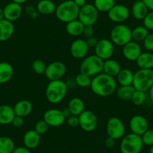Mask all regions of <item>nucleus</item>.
Masks as SVG:
<instances>
[{"mask_svg": "<svg viewBox=\"0 0 153 153\" xmlns=\"http://www.w3.org/2000/svg\"><path fill=\"white\" fill-rule=\"evenodd\" d=\"M90 88L95 95L100 97H108L117 91V82L113 76L101 73L92 79Z\"/></svg>", "mask_w": 153, "mask_h": 153, "instance_id": "obj_1", "label": "nucleus"}, {"mask_svg": "<svg viewBox=\"0 0 153 153\" xmlns=\"http://www.w3.org/2000/svg\"><path fill=\"white\" fill-rule=\"evenodd\" d=\"M67 90V85L62 80L50 81L45 91L47 100L51 104H59L65 98Z\"/></svg>", "mask_w": 153, "mask_h": 153, "instance_id": "obj_2", "label": "nucleus"}, {"mask_svg": "<svg viewBox=\"0 0 153 153\" xmlns=\"http://www.w3.org/2000/svg\"><path fill=\"white\" fill-rule=\"evenodd\" d=\"M79 10L80 8L74 1L65 0L56 6L55 14L59 21L68 23L78 18Z\"/></svg>", "mask_w": 153, "mask_h": 153, "instance_id": "obj_3", "label": "nucleus"}, {"mask_svg": "<svg viewBox=\"0 0 153 153\" xmlns=\"http://www.w3.org/2000/svg\"><path fill=\"white\" fill-rule=\"evenodd\" d=\"M104 60L96 55L86 56L80 65V72L89 76H95L103 71Z\"/></svg>", "mask_w": 153, "mask_h": 153, "instance_id": "obj_4", "label": "nucleus"}, {"mask_svg": "<svg viewBox=\"0 0 153 153\" xmlns=\"http://www.w3.org/2000/svg\"><path fill=\"white\" fill-rule=\"evenodd\" d=\"M153 85L152 69H139L134 74L132 86L136 90L147 92Z\"/></svg>", "mask_w": 153, "mask_h": 153, "instance_id": "obj_5", "label": "nucleus"}, {"mask_svg": "<svg viewBox=\"0 0 153 153\" xmlns=\"http://www.w3.org/2000/svg\"><path fill=\"white\" fill-rule=\"evenodd\" d=\"M110 41L113 45L123 47L132 41L131 29L127 25L120 23L117 24L110 32Z\"/></svg>", "mask_w": 153, "mask_h": 153, "instance_id": "obj_6", "label": "nucleus"}, {"mask_svg": "<svg viewBox=\"0 0 153 153\" xmlns=\"http://www.w3.org/2000/svg\"><path fill=\"white\" fill-rule=\"evenodd\" d=\"M143 147V143L141 136L134 133L125 135L120 143L121 153H140Z\"/></svg>", "mask_w": 153, "mask_h": 153, "instance_id": "obj_7", "label": "nucleus"}, {"mask_svg": "<svg viewBox=\"0 0 153 153\" xmlns=\"http://www.w3.org/2000/svg\"><path fill=\"white\" fill-rule=\"evenodd\" d=\"M107 136L114 140L122 139L125 136L126 127L121 119L113 117L108 120L106 126Z\"/></svg>", "mask_w": 153, "mask_h": 153, "instance_id": "obj_8", "label": "nucleus"}, {"mask_svg": "<svg viewBox=\"0 0 153 153\" xmlns=\"http://www.w3.org/2000/svg\"><path fill=\"white\" fill-rule=\"evenodd\" d=\"M98 11L93 4L86 3L84 6L80 8L78 20L84 26H93L98 20Z\"/></svg>", "mask_w": 153, "mask_h": 153, "instance_id": "obj_9", "label": "nucleus"}, {"mask_svg": "<svg viewBox=\"0 0 153 153\" xmlns=\"http://www.w3.org/2000/svg\"><path fill=\"white\" fill-rule=\"evenodd\" d=\"M65 73V65L62 62L54 61L47 65L45 75L50 81H53L62 80Z\"/></svg>", "mask_w": 153, "mask_h": 153, "instance_id": "obj_10", "label": "nucleus"}, {"mask_svg": "<svg viewBox=\"0 0 153 153\" xmlns=\"http://www.w3.org/2000/svg\"><path fill=\"white\" fill-rule=\"evenodd\" d=\"M79 126L86 132H92L98 126V119L96 115L91 110H85L78 116Z\"/></svg>", "mask_w": 153, "mask_h": 153, "instance_id": "obj_11", "label": "nucleus"}, {"mask_svg": "<svg viewBox=\"0 0 153 153\" xmlns=\"http://www.w3.org/2000/svg\"><path fill=\"white\" fill-rule=\"evenodd\" d=\"M107 15L112 22L120 24L123 23L128 19L130 16V10L125 5L117 4L107 12Z\"/></svg>", "mask_w": 153, "mask_h": 153, "instance_id": "obj_12", "label": "nucleus"}, {"mask_svg": "<svg viewBox=\"0 0 153 153\" xmlns=\"http://www.w3.org/2000/svg\"><path fill=\"white\" fill-rule=\"evenodd\" d=\"M43 120L46 122L49 127L57 128L64 124L66 118L61 110L52 108L45 112Z\"/></svg>", "mask_w": 153, "mask_h": 153, "instance_id": "obj_13", "label": "nucleus"}, {"mask_svg": "<svg viewBox=\"0 0 153 153\" xmlns=\"http://www.w3.org/2000/svg\"><path fill=\"white\" fill-rule=\"evenodd\" d=\"M95 55L105 60L111 59L114 53V45L113 42L107 38H102L98 40V44L95 48Z\"/></svg>", "mask_w": 153, "mask_h": 153, "instance_id": "obj_14", "label": "nucleus"}, {"mask_svg": "<svg viewBox=\"0 0 153 153\" xmlns=\"http://www.w3.org/2000/svg\"><path fill=\"white\" fill-rule=\"evenodd\" d=\"M129 128L131 133L142 136L149 129V123L143 116L135 115L129 122Z\"/></svg>", "mask_w": 153, "mask_h": 153, "instance_id": "obj_15", "label": "nucleus"}, {"mask_svg": "<svg viewBox=\"0 0 153 153\" xmlns=\"http://www.w3.org/2000/svg\"><path fill=\"white\" fill-rule=\"evenodd\" d=\"M89 48L86 44V40L78 38L74 41L70 47V52L74 59H84L89 52Z\"/></svg>", "mask_w": 153, "mask_h": 153, "instance_id": "obj_16", "label": "nucleus"}, {"mask_svg": "<svg viewBox=\"0 0 153 153\" xmlns=\"http://www.w3.org/2000/svg\"><path fill=\"white\" fill-rule=\"evenodd\" d=\"M142 53L139 44L134 41H131L123 47V54L125 58L131 62H136Z\"/></svg>", "mask_w": 153, "mask_h": 153, "instance_id": "obj_17", "label": "nucleus"}, {"mask_svg": "<svg viewBox=\"0 0 153 153\" xmlns=\"http://www.w3.org/2000/svg\"><path fill=\"white\" fill-rule=\"evenodd\" d=\"M4 18L11 22L18 20L23 14V8L21 5L11 2L7 4L3 8Z\"/></svg>", "mask_w": 153, "mask_h": 153, "instance_id": "obj_18", "label": "nucleus"}, {"mask_svg": "<svg viewBox=\"0 0 153 153\" xmlns=\"http://www.w3.org/2000/svg\"><path fill=\"white\" fill-rule=\"evenodd\" d=\"M23 141L25 146L29 149H33L40 144L41 135L35 130H29L23 135Z\"/></svg>", "mask_w": 153, "mask_h": 153, "instance_id": "obj_19", "label": "nucleus"}, {"mask_svg": "<svg viewBox=\"0 0 153 153\" xmlns=\"http://www.w3.org/2000/svg\"><path fill=\"white\" fill-rule=\"evenodd\" d=\"M15 116L21 117H26L29 116L32 111L33 106L29 100H20L17 101L13 107Z\"/></svg>", "mask_w": 153, "mask_h": 153, "instance_id": "obj_20", "label": "nucleus"}, {"mask_svg": "<svg viewBox=\"0 0 153 153\" xmlns=\"http://www.w3.org/2000/svg\"><path fill=\"white\" fill-rule=\"evenodd\" d=\"M14 32V26L13 22L6 19L0 20V42L8 41L12 37Z\"/></svg>", "mask_w": 153, "mask_h": 153, "instance_id": "obj_21", "label": "nucleus"}, {"mask_svg": "<svg viewBox=\"0 0 153 153\" xmlns=\"http://www.w3.org/2000/svg\"><path fill=\"white\" fill-rule=\"evenodd\" d=\"M14 117L15 113L12 107L7 104L0 105V125L5 126L11 124Z\"/></svg>", "mask_w": 153, "mask_h": 153, "instance_id": "obj_22", "label": "nucleus"}, {"mask_svg": "<svg viewBox=\"0 0 153 153\" xmlns=\"http://www.w3.org/2000/svg\"><path fill=\"white\" fill-rule=\"evenodd\" d=\"M14 75L13 66L8 62H0V84L8 83Z\"/></svg>", "mask_w": 153, "mask_h": 153, "instance_id": "obj_23", "label": "nucleus"}, {"mask_svg": "<svg viewBox=\"0 0 153 153\" xmlns=\"http://www.w3.org/2000/svg\"><path fill=\"white\" fill-rule=\"evenodd\" d=\"M121 69L120 63L113 59H109L104 61L103 72L109 76H113V77L117 76Z\"/></svg>", "mask_w": 153, "mask_h": 153, "instance_id": "obj_24", "label": "nucleus"}, {"mask_svg": "<svg viewBox=\"0 0 153 153\" xmlns=\"http://www.w3.org/2000/svg\"><path fill=\"white\" fill-rule=\"evenodd\" d=\"M132 16L137 20H143L149 13V9L142 1H137L133 4L131 8Z\"/></svg>", "mask_w": 153, "mask_h": 153, "instance_id": "obj_25", "label": "nucleus"}, {"mask_svg": "<svg viewBox=\"0 0 153 153\" xmlns=\"http://www.w3.org/2000/svg\"><path fill=\"white\" fill-rule=\"evenodd\" d=\"M83 29H84V25L78 19H76V20L66 23V32L70 36L78 37L83 35Z\"/></svg>", "mask_w": 153, "mask_h": 153, "instance_id": "obj_26", "label": "nucleus"}, {"mask_svg": "<svg viewBox=\"0 0 153 153\" xmlns=\"http://www.w3.org/2000/svg\"><path fill=\"white\" fill-rule=\"evenodd\" d=\"M56 5L52 0H40L37 4V11L43 15H51L55 13Z\"/></svg>", "mask_w": 153, "mask_h": 153, "instance_id": "obj_27", "label": "nucleus"}, {"mask_svg": "<svg viewBox=\"0 0 153 153\" xmlns=\"http://www.w3.org/2000/svg\"><path fill=\"white\" fill-rule=\"evenodd\" d=\"M68 108L71 115L78 117L85 110V104L80 98L74 97L69 101Z\"/></svg>", "mask_w": 153, "mask_h": 153, "instance_id": "obj_28", "label": "nucleus"}, {"mask_svg": "<svg viewBox=\"0 0 153 153\" xmlns=\"http://www.w3.org/2000/svg\"><path fill=\"white\" fill-rule=\"evenodd\" d=\"M116 77L120 86H131L133 83L134 73L130 69L123 68Z\"/></svg>", "mask_w": 153, "mask_h": 153, "instance_id": "obj_29", "label": "nucleus"}, {"mask_svg": "<svg viewBox=\"0 0 153 153\" xmlns=\"http://www.w3.org/2000/svg\"><path fill=\"white\" fill-rule=\"evenodd\" d=\"M136 62L140 69H152L153 53L151 52L141 53Z\"/></svg>", "mask_w": 153, "mask_h": 153, "instance_id": "obj_30", "label": "nucleus"}, {"mask_svg": "<svg viewBox=\"0 0 153 153\" xmlns=\"http://www.w3.org/2000/svg\"><path fill=\"white\" fill-rule=\"evenodd\" d=\"M135 90L136 89L132 85H131V86H120V87L117 89V96L122 101H129L131 100Z\"/></svg>", "mask_w": 153, "mask_h": 153, "instance_id": "obj_31", "label": "nucleus"}, {"mask_svg": "<svg viewBox=\"0 0 153 153\" xmlns=\"http://www.w3.org/2000/svg\"><path fill=\"white\" fill-rule=\"evenodd\" d=\"M149 35V30L144 26H138L131 29V39L136 42H143Z\"/></svg>", "mask_w": 153, "mask_h": 153, "instance_id": "obj_32", "label": "nucleus"}, {"mask_svg": "<svg viewBox=\"0 0 153 153\" xmlns=\"http://www.w3.org/2000/svg\"><path fill=\"white\" fill-rule=\"evenodd\" d=\"M15 148L14 140L7 136L0 137V153H12Z\"/></svg>", "mask_w": 153, "mask_h": 153, "instance_id": "obj_33", "label": "nucleus"}, {"mask_svg": "<svg viewBox=\"0 0 153 153\" xmlns=\"http://www.w3.org/2000/svg\"><path fill=\"white\" fill-rule=\"evenodd\" d=\"M94 6L98 12H108L115 5V0H94Z\"/></svg>", "mask_w": 153, "mask_h": 153, "instance_id": "obj_34", "label": "nucleus"}, {"mask_svg": "<svg viewBox=\"0 0 153 153\" xmlns=\"http://www.w3.org/2000/svg\"><path fill=\"white\" fill-rule=\"evenodd\" d=\"M75 83L79 87L87 88L90 87L91 83H92V78L91 76H87L84 74L79 73L75 77Z\"/></svg>", "mask_w": 153, "mask_h": 153, "instance_id": "obj_35", "label": "nucleus"}, {"mask_svg": "<svg viewBox=\"0 0 153 153\" xmlns=\"http://www.w3.org/2000/svg\"><path fill=\"white\" fill-rule=\"evenodd\" d=\"M146 98V92H143V91L140 90H135V92H134L133 96H132L131 101L134 105L140 106L142 105V104L145 102Z\"/></svg>", "mask_w": 153, "mask_h": 153, "instance_id": "obj_36", "label": "nucleus"}, {"mask_svg": "<svg viewBox=\"0 0 153 153\" xmlns=\"http://www.w3.org/2000/svg\"><path fill=\"white\" fill-rule=\"evenodd\" d=\"M47 65L44 61L41 59H36L32 62V69L37 74H45L46 71Z\"/></svg>", "mask_w": 153, "mask_h": 153, "instance_id": "obj_37", "label": "nucleus"}, {"mask_svg": "<svg viewBox=\"0 0 153 153\" xmlns=\"http://www.w3.org/2000/svg\"><path fill=\"white\" fill-rule=\"evenodd\" d=\"M143 145L153 146V129H148L141 136Z\"/></svg>", "mask_w": 153, "mask_h": 153, "instance_id": "obj_38", "label": "nucleus"}, {"mask_svg": "<svg viewBox=\"0 0 153 153\" xmlns=\"http://www.w3.org/2000/svg\"><path fill=\"white\" fill-rule=\"evenodd\" d=\"M48 128H49V126L47 124V123L45 120H39V121L35 124V129H34V130L36 132H38L40 135H42L47 133V131H48Z\"/></svg>", "mask_w": 153, "mask_h": 153, "instance_id": "obj_39", "label": "nucleus"}, {"mask_svg": "<svg viewBox=\"0 0 153 153\" xmlns=\"http://www.w3.org/2000/svg\"><path fill=\"white\" fill-rule=\"evenodd\" d=\"M143 21V26L148 30H153V11H149Z\"/></svg>", "mask_w": 153, "mask_h": 153, "instance_id": "obj_40", "label": "nucleus"}, {"mask_svg": "<svg viewBox=\"0 0 153 153\" xmlns=\"http://www.w3.org/2000/svg\"><path fill=\"white\" fill-rule=\"evenodd\" d=\"M143 47L148 52L153 51V33L149 34L143 40Z\"/></svg>", "mask_w": 153, "mask_h": 153, "instance_id": "obj_41", "label": "nucleus"}, {"mask_svg": "<svg viewBox=\"0 0 153 153\" xmlns=\"http://www.w3.org/2000/svg\"><path fill=\"white\" fill-rule=\"evenodd\" d=\"M66 122H67V124L69 127L75 128L79 126V119L78 117H76V116L71 115L66 119Z\"/></svg>", "mask_w": 153, "mask_h": 153, "instance_id": "obj_42", "label": "nucleus"}, {"mask_svg": "<svg viewBox=\"0 0 153 153\" xmlns=\"http://www.w3.org/2000/svg\"><path fill=\"white\" fill-rule=\"evenodd\" d=\"M94 33H95V30H94L93 26H84L83 35L86 38H89L94 36Z\"/></svg>", "mask_w": 153, "mask_h": 153, "instance_id": "obj_43", "label": "nucleus"}, {"mask_svg": "<svg viewBox=\"0 0 153 153\" xmlns=\"http://www.w3.org/2000/svg\"><path fill=\"white\" fill-rule=\"evenodd\" d=\"M24 123H25V121L23 117L15 116L14 120H13L12 123H11V124L13 125V126H14V127L16 128H21L22 126H23Z\"/></svg>", "mask_w": 153, "mask_h": 153, "instance_id": "obj_44", "label": "nucleus"}, {"mask_svg": "<svg viewBox=\"0 0 153 153\" xmlns=\"http://www.w3.org/2000/svg\"><path fill=\"white\" fill-rule=\"evenodd\" d=\"M98 40L97 39V38H95V37L94 36L89 38H86V44H87L88 47H89V48H95V47H96L97 44H98Z\"/></svg>", "mask_w": 153, "mask_h": 153, "instance_id": "obj_45", "label": "nucleus"}, {"mask_svg": "<svg viewBox=\"0 0 153 153\" xmlns=\"http://www.w3.org/2000/svg\"><path fill=\"white\" fill-rule=\"evenodd\" d=\"M115 144H116V140L113 139L110 137H108L104 141V145L107 149H112L113 147H114Z\"/></svg>", "mask_w": 153, "mask_h": 153, "instance_id": "obj_46", "label": "nucleus"}, {"mask_svg": "<svg viewBox=\"0 0 153 153\" xmlns=\"http://www.w3.org/2000/svg\"><path fill=\"white\" fill-rule=\"evenodd\" d=\"M12 153H31V152L29 149L24 146L15 147Z\"/></svg>", "mask_w": 153, "mask_h": 153, "instance_id": "obj_47", "label": "nucleus"}, {"mask_svg": "<svg viewBox=\"0 0 153 153\" xmlns=\"http://www.w3.org/2000/svg\"><path fill=\"white\" fill-rule=\"evenodd\" d=\"M143 2L146 5L149 11H153V0H143Z\"/></svg>", "mask_w": 153, "mask_h": 153, "instance_id": "obj_48", "label": "nucleus"}, {"mask_svg": "<svg viewBox=\"0 0 153 153\" xmlns=\"http://www.w3.org/2000/svg\"><path fill=\"white\" fill-rule=\"evenodd\" d=\"M74 2L79 8H82V7L84 6L86 4V0H74Z\"/></svg>", "mask_w": 153, "mask_h": 153, "instance_id": "obj_49", "label": "nucleus"}, {"mask_svg": "<svg viewBox=\"0 0 153 153\" xmlns=\"http://www.w3.org/2000/svg\"><path fill=\"white\" fill-rule=\"evenodd\" d=\"M62 111L63 114H64L65 117L66 119H67L68 117H70V116H71V113L70 110H69V109L68 108V107H66V108L63 109V110H62Z\"/></svg>", "mask_w": 153, "mask_h": 153, "instance_id": "obj_50", "label": "nucleus"}, {"mask_svg": "<svg viewBox=\"0 0 153 153\" xmlns=\"http://www.w3.org/2000/svg\"><path fill=\"white\" fill-rule=\"evenodd\" d=\"M149 98L150 100H151L152 102L153 103V85L151 88L149 90Z\"/></svg>", "mask_w": 153, "mask_h": 153, "instance_id": "obj_51", "label": "nucleus"}, {"mask_svg": "<svg viewBox=\"0 0 153 153\" xmlns=\"http://www.w3.org/2000/svg\"><path fill=\"white\" fill-rule=\"evenodd\" d=\"M28 0H12V2H16L17 4H20V5H23V4L26 3Z\"/></svg>", "mask_w": 153, "mask_h": 153, "instance_id": "obj_52", "label": "nucleus"}, {"mask_svg": "<svg viewBox=\"0 0 153 153\" xmlns=\"http://www.w3.org/2000/svg\"><path fill=\"white\" fill-rule=\"evenodd\" d=\"M4 18V11H3V8H0V20H3Z\"/></svg>", "mask_w": 153, "mask_h": 153, "instance_id": "obj_53", "label": "nucleus"}, {"mask_svg": "<svg viewBox=\"0 0 153 153\" xmlns=\"http://www.w3.org/2000/svg\"><path fill=\"white\" fill-rule=\"evenodd\" d=\"M149 152L150 153H153V146H150Z\"/></svg>", "mask_w": 153, "mask_h": 153, "instance_id": "obj_54", "label": "nucleus"}, {"mask_svg": "<svg viewBox=\"0 0 153 153\" xmlns=\"http://www.w3.org/2000/svg\"><path fill=\"white\" fill-rule=\"evenodd\" d=\"M68 1H74V0H68Z\"/></svg>", "mask_w": 153, "mask_h": 153, "instance_id": "obj_55", "label": "nucleus"}]
</instances>
